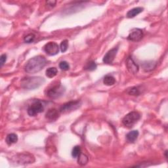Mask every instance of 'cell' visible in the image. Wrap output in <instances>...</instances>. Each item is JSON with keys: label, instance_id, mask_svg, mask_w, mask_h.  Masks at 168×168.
Here are the masks:
<instances>
[{"label": "cell", "instance_id": "cell-25", "mask_svg": "<svg viewBox=\"0 0 168 168\" xmlns=\"http://www.w3.org/2000/svg\"><path fill=\"white\" fill-rule=\"evenodd\" d=\"M59 68L62 70H69L70 69V65L66 61H62L59 63Z\"/></svg>", "mask_w": 168, "mask_h": 168}, {"label": "cell", "instance_id": "cell-21", "mask_svg": "<svg viewBox=\"0 0 168 168\" xmlns=\"http://www.w3.org/2000/svg\"><path fill=\"white\" fill-rule=\"evenodd\" d=\"M81 148L80 146H74L72 149V156L73 158H78V156H80V154H81Z\"/></svg>", "mask_w": 168, "mask_h": 168}, {"label": "cell", "instance_id": "cell-23", "mask_svg": "<svg viewBox=\"0 0 168 168\" xmlns=\"http://www.w3.org/2000/svg\"><path fill=\"white\" fill-rule=\"evenodd\" d=\"M68 47H69V41L68 40H65L61 42V44L60 45V49L62 53H64L67 51Z\"/></svg>", "mask_w": 168, "mask_h": 168}, {"label": "cell", "instance_id": "cell-19", "mask_svg": "<svg viewBox=\"0 0 168 168\" xmlns=\"http://www.w3.org/2000/svg\"><path fill=\"white\" fill-rule=\"evenodd\" d=\"M78 162L81 166L86 165L88 162V157L85 154L81 153L80 156L78 157Z\"/></svg>", "mask_w": 168, "mask_h": 168}, {"label": "cell", "instance_id": "cell-27", "mask_svg": "<svg viewBox=\"0 0 168 168\" xmlns=\"http://www.w3.org/2000/svg\"><path fill=\"white\" fill-rule=\"evenodd\" d=\"M46 3H47V5L48 7L53 8V7L55 6L57 2L56 1H47V2H46Z\"/></svg>", "mask_w": 168, "mask_h": 168}, {"label": "cell", "instance_id": "cell-17", "mask_svg": "<svg viewBox=\"0 0 168 168\" xmlns=\"http://www.w3.org/2000/svg\"><path fill=\"white\" fill-rule=\"evenodd\" d=\"M57 73H58V70L55 67H51L46 70V76L49 78H53L57 76Z\"/></svg>", "mask_w": 168, "mask_h": 168}, {"label": "cell", "instance_id": "cell-4", "mask_svg": "<svg viewBox=\"0 0 168 168\" xmlns=\"http://www.w3.org/2000/svg\"><path fill=\"white\" fill-rule=\"evenodd\" d=\"M140 118L141 115L139 112L136 111L131 112L124 116L122 120V124L127 127H132Z\"/></svg>", "mask_w": 168, "mask_h": 168}, {"label": "cell", "instance_id": "cell-26", "mask_svg": "<svg viewBox=\"0 0 168 168\" xmlns=\"http://www.w3.org/2000/svg\"><path fill=\"white\" fill-rule=\"evenodd\" d=\"M7 60V55L5 54H3L1 57H0V64L1 66H3Z\"/></svg>", "mask_w": 168, "mask_h": 168}, {"label": "cell", "instance_id": "cell-9", "mask_svg": "<svg viewBox=\"0 0 168 168\" xmlns=\"http://www.w3.org/2000/svg\"><path fill=\"white\" fill-rule=\"evenodd\" d=\"M142 36H143V32L141 29L134 28L129 34L127 39L132 41H139L142 38Z\"/></svg>", "mask_w": 168, "mask_h": 168}, {"label": "cell", "instance_id": "cell-16", "mask_svg": "<svg viewBox=\"0 0 168 168\" xmlns=\"http://www.w3.org/2000/svg\"><path fill=\"white\" fill-rule=\"evenodd\" d=\"M116 80L111 75H106L105 76L104 79H103V83L107 86H110V85H113L115 84Z\"/></svg>", "mask_w": 168, "mask_h": 168}, {"label": "cell", "instance_id": "cell-1", "mask_svg": "<svg viewBox=\"0 0 168 168\" xmlns=\"http://www.w3.org/2000/svg\"><path fill=\"white\" fill-rule=\"evenodd\" d=\"M46 64H47V60L45 57L38 55L28 60L24 69L27 73L34 74L41 70L45 67Z\"/></svg>", "mask_w": 168, "mask_h": 168}, {"label": "cell", "instance_id": "cell-22", "mask_svg": "<svg viewBox=\"0 0 168 168\" xmlns=\"http://www.w3.org/2000/svg\"><path fill=\"white\" fill-rule=\"evenodd\" d=\"M127 93L129 95H133V96H138L140 95V91L136 87H133L128 89Z\"/></svg>", "mask_w": 168, "mask_h": 168}, {"label": "cell", "instance_id": "cell-2", "mask_svg": "<svg viewBox=\"0 0 168 168\" xmlns=\"http://www.w3.org/2000/svg\"><path fill=\"white\" fill-rule=\"evenodd\" d=\"M45 83L44 78L40 76L26 77L21 80L20 84L23 88L29 89H35L40 87L43 84Z\"/></svg>", "mask_w": 168, "mask_h": 168}, {"label": "cell", "instance_id": "cell-8", "mask_svg": "<svg viewBox=\"0 0 168 168\" xmlns=\"http://www.w3.org/2000/svg\"><path fill=\"white\" fill-rule=\"evenodd\" d=\"M59 47L55 42H49L44 46V51L47 55L54 56L58 54L59 52Z\"/></svg>", "mask_w": 168, "mask_h": 168}, {"label": "cell", "instance_id": "cell-3", "mask_svg": "<svg viewBox=\"0 0 168 168\" xmlns=\"http://www.w3.org/2000/svg\"><path fill=\"white\" fill-rule=\"evenodd\" d=\"M12 162L17 165H26L35 162L34 156L29 152L18 153L12 158Z\"/></svg>", "mask_w": 168, "mask_h": 168}, {"label": "cell", "instance_id": "cell-5", "mask_svg": "<svg viewBox=\"0 0 168 168\" xmlns=\"http://www.w3.org/2000/svg\"><path fill=\"white\" fill-rule=\"evenodd\" d=\"M65 91V87L61 84H58L49 88L46 93V95L51 99H57L63 96Z\"/></svg>", "mask_w": 168, "mask_h": 168}, {"label": "cell", "instance_id": "cell-6", "mask_svg": "<svg viewBox=\"0 0 168 168\" xmlns=\"http://www.w3.org/2000/svg\"><path fill=\"white\" fill-rule=\"evenodd\" d=\"M44 110V105L43 102L38 100L31 104L28 108V114L30 116H35Z\"/></svg>", "mask_w": 168, "mask_h": 168}, {"label": "cell", "instance_id": "cell-12", "mask_svg": "<svg viewBox=\"0 0 168 168\" xmlns=\"http://www.w3.org/2000/svg\"><path fill=\"white\" fill-rule=\"evenodd\" d=\"M60 116V111L56 108H51L49 109L45 114L46 118L49 120H56Z\"/></svg>", "mask_w": 168, "mask_h": 168}, {"label": "cell", "instance_id": "cell-24", "mask_svg": "<svg viewBox=\"0 0 168 168\" xmlns=\"http://www.w3.org/2000/svg\"><path fill=\"white\" fill-rule=\"evenodd\" d=\"M35 39V35L33 34H29L25 36L24 40V42L27 43V44H30V43L33 42Z\"/></svg>", "mask_w": 168, "mask_h": 168}, {"label": "cell", "instance_id": "cell-13", "mask_svg": "<svg viewBox=\"0 0 168 168\" xmlns=\"http://www.w3.org/2000/svg\"><path fill=\"white\" fill-rule=\"evenodd\" d=\"M138 136H139V131L137 130H133L129 132L126 135V139L130 142H134L137 140Z\"/></svg>", "mask_w": 168, "mask_h": 168}, {"label": "cell", "instance_id": "cell-28", "mask_svg": "<svg viewBox=\"0 0 168 168\" xmlns=\"http://www.w3.org/2000/svg\"><path fill=\"white\" fill-rule=\"evenodd\" d=\"M167 151H166V152H165V156H166V158H167Z\"/></svg>", "mask_w": 168, "mask_h": 168}, {"label": "cell", "instance_id": "cell-7", "mask_svg": "<svg viewBox=\"0 0 168 168\" xmlns=\"http://www.w3.org/2000/svg\"><path fill=\"white\" fill-rule=\"evenodd\" d=\"M81 105V102L80 101H70L65 104H64L60 108V112L66 114L68 112H70L74 111L75 110L79 108Z\"/></svg>", "mask_w": 168, "mask_h": 168}, {"label": "cell", "instance_id": "cell-11", "mask_svg": "<svg viewBox=\"0 0 168 168\" xmlns=\"http://www.w3.org/2000/svg\"><path fill=\"white\" fill-rule=\"evenodd\" d=\"M118 50V47H114L112 49H110V51L106 53V54L104 56V58H103V62L105 64H111L114 61V59L117 55Z\"/></svg>", "mask_w": 168, "mask_h": 168}, {"label": "cell", "instance_id": "cell-20", "mask_svg": "<svg viewBox=\"0 0 168 168\" xmlns=\"http://www.w3.org/2000/svg\"><path fill=\"white\" fill-rule=\"evenodd\" d=\"M96 69V64H95V63L94 61H89L88 62L86 65L84 66V69L85 70H88V71H93L95 70Z\"/></svg>", "mask_w": 168, "mask_h": 168}, {"label": "cell", "instance_id": "cell-14", "mask_svg": "<svg viewBox=\"0 0 168 168\" xmlns=\"http://www.w3.org/2000/svg\"><path fill=\"white\" fill-rule=\"evenodd\" d=\"M142 11H143V8H135L129 11L127 13V18H133L135 16L139 15V13H141Z\"/></svg>", "mask_w": 168, "mask_h": 168}, {"label": "cell", "instance_id": "cell-10", "mask_svg": "<svg viewBox=\"0 0 168 168\" xmlns=\"http://www.w3.org/2000/svg\"><path fill=\"white\" fill-rule=\"evenodd\" d=\"M127 69L132 74H135L139 72V67L138 64L135 63L131 57H128L126 60Z\"/></svg>", "mask_w": 168, "mask_h": 168}, {"label": "cell", "instance_id": "cell-15", "mask_svg": "<svg viewBox=\"0 0 168 168\" xmlns=\"http://www.w3.org/2000/svg\"><path fill=\"white\" fill-rule=\"evenodd\" d=\"M5 141L8 145H11L18 141V136L15 133H10L7 136Z\"/></svg>", "mask_w": 168, "mask_h": 168}, {"label": "cell", "instance_id": "cell-18", "mask_svg": "<svg viewBox=\"0 0 168 168\" xmlns=\"http://www.w3.org/2000/svg\"><path fill=\"white\" fill-rule=\"evenodd\" d=\"M156 66V63L153 61H150V62H146L142 64V68L143 69L146 71V72H148V71H151L154 69Z\"/></svg>", "mask_w": 168, "mask_h": 168}]
</instances>
